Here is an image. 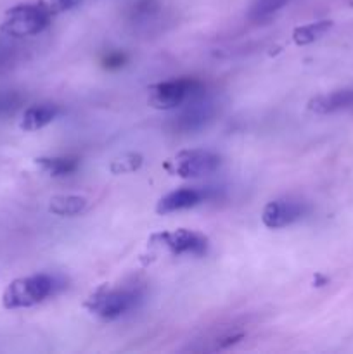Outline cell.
Instances as JSON below:
<instances>
[{"label": "cell", "mask_w": 353, "mask_h": 354, "mask_svg": "<svg viewBox=\"0 0 353 354\" xmlns=\"http://www.w3.org/2000/svg\"><path fill=\"white\" fill-rule=\"evenodd\" d=\"M332 28V21H317V23L305 24V26L294 28L293 40L296 45H308L317 41L318 38L324 37Z\"/></svg>", "instance_id": "cell-14"}, {"label": "cell", "mask_w": 353, "mask_h": 354, "mask_svg": "<svg viewBox=\"0 0 353 354\" xmlns=\"http://www.w3.org/2000/svg\"><path fill=\"white\" fill-rule=\"evenodd\" d=\"M152 244H159L168 249L172 254H190L203 256L208 249V239L197 232L180 228L176 232H165V234H156L151 237Z\"/></svg>", "instance_id": "cell-7"}, {"label": "cell", "mask_w": 353, "mask_h": 354, "mask_svg": "<svg viewBox=\"0 0 353 354\" xmlns=\"http://www.w3.org/2000/svg\"><path fill=\"white\" fill-rule=\"evenodd\" d=\"M37 165L44 169L47 175L54 178L68 176L80 168V159L71 156H57V158H38Z\"/></svg>", "instance_id": "cell-12"}, {"label": "cell", "mask_w": 353, "mask_h": 354, "mask_svg": "<svg viewBox=\"0 0 353 354\" xmlns=\"http://www.w3.org/2000/svg\"><path fill=\"white\" fill-rule=\"evenodd\" d=\"M21 104V95L16 92L0 93V116L16 111Z\"/></svg>", "instance_id": "cell-17"}, {"label": "cell", "mask_w": 353, "mask_h": 354, "mask_svg": "<svg viewBox=\"0 0 353 354\" xmlns=\"http://www.w3.org/2000/svg\"><path fill=\"white\" fill-rule=\"evenodd\" d=\"M325 282H327V280H325V279H324V277L317 275V282H315V286H317V287H320V286H322V283H325Z\"/></svg>", "instance_id": "cell-20"}, {"label": "cell", "mask_w": 353, "mask_h": 354, "mask_svg": "<svg viewBox=\"0 0 353 354\" xmlns=\"http://www.w3.org/2000/svg\"><path fill=\"white\" fill-rule=\"evenodd\" d=\"M57 116L59 107L55 104H35L24 111L19 127L24 131H37L52 123Z\"/></svg>", "instance_id": "cell-11"}, {"label": "cell", "mask_w": 353, "mask_h": 354, "mask_svg": "<svg viewBox=\"0 0 353 354\" xmlns=\"http://www.w3.org/2000/svg\"><path fill=\"white\" fill-rule=\"evenodd\" d=\"M52 16L54 14L51 12L45 2L16 6L6 12L2 31L9 37L16 38L33 37V35H38L48 26Z\"/></svg>", "instance_id": "cell-2"}, {"label": "cell", "mask_w": 353, "mask_h": 354, "mask_svg": "<svg viewBox=\"0 0 353 354\" xmlns=\"http://www.w3.org/2000/svg\"><path fill=\"white\" fill-rule=\"evenodd\" d=\"M57 287V280L51 275H45V273L17 279L10 282L3 292L2 304L7 310L35 306V304L44 303L47 297L54 296Z\"/></svg>", "instance_id": "cell-1"}, {"label": "cell", "mask_w": 353, "mask_h": 354, "mask_svg": "<svg viewBox=\"0 0 353 354\" xmlns=\"http://www.w3.org/2000/svg\"><path fill=\"white\" fill-rule=\"evenodd\" d=\"M89 206V201L80 196H57L52 197L48 211L57 216H76Z\"/></svg>", "instance_id": "cell-13"}, {"label": "cell", "mask_w": 353, "mask_h": 354, "mask_svg": "<svg viewBox=\"0 0 353 354\" xmlns=\"http://www.w3.org/2000/svg\"><path fill=\"white\" fill-rule=\"evenodd\" d=\"M220 162V156L215 152L196 149V151H182L173 159H168L165 162V169L180 178H197L217 171Z\"/></svg>", "instance_id": "cell-5"}, {"label": "cell", "mask_w": 353, "mask_h": 354, "mask_svg": "<svg viewBox=\"0 0 353 354\" xmlns=\"http://www.w3.org/2000/svg\"><path fill=\"white\" fill-rule=\"evenodd\" d=\"M353 107V88L336 90V92L318 95L308 102V109L317 114H331L338 111L352 109Z\"/></svg>", "instance_id": "cell-10"}, {"label": "cell", "mask_w": 353, "mask_h": 354, "mask_svg": "<svg viewBox=\"0 0 353 354\" xmlns=\"http://www.w3.org/2000/svg\"><path fill=\"white\" fill-rule=\"evenodd\" d=\"M213 197L211 189H197V187H185V189L173 190V192L166 194L161 197L156 206V211L159 214L175 213L180 209H189V207L197 206V204L204 203L206 199Z\"/></svg>", "instance_id": "cell-9"}, {"label": "cell", "mask_w": 353, "mask_h": 354, "mask_svg": "<svg viewBox=\"0 0 353 354\" xmlns=\"http://www.w3.org/2000/svg\"><path fill=\"white\" fill-rule=\"evenodd\" d=\"M305 206L293 199H277L265 206L262 214V221L266 228H284L287 225H293L294 221L301 220L305 214Z\"/></svg>", "instance_id": "cell-8"}, {"label": "cell", "mask_w": 353, "mask_h": 354, "mask_svg": "<svg viewBox=\"0 0 353 354\" xmlns=\"http://www.w3.org/2000/svg\"><path fill=\"white\" fill-rule=\"evenodd\" d=\"M45 3H47V7L51 9L52 14H57L66 9H71L76 3V0H45Z\"/></svg>", "instance_id": "cell-18"}, {"label": "cell", "mask_w": 353, "mask_h": 354, "mask_svg": "<svg viewBox=\"0 0 353 354\" xmlns=\"http://www.w3.org/2000/svg\"><path fill=\"white\" fill-rule=\"evenodd\" d=\"M291 0H255L249 9V19L255 23H262V21L270 19L273 14L279 12L282 7H286Z\"/></svg>", "instance_id": "cell-15"}, {"label": "cell", "mask_w": 353, "mask_h": 354, "mask_svg": "<svg viewBox=\"0 0 353 354\" xmlns=\"http://www.w3.org/2000/svg\"><path fill=\"white\" fill-rule=\"evenodd\" d=\"M183 106L185 107L180 111L179 116L173 118V130L179 133H194V131L203 130L208 123L213 121L217 114V104L204 97V92L190 99Z\"/></svg>", "instance_id": "cell-6"}, {"label": "cell", "mask_w": 353, "mask_h": 354, "mask_svg": "<svg viewBox=\"0 0 353 354\" xmlns=\"http://www.w3.org/2000/svg\"><path fill=\"white\" fill-rule=\"evenodd\" d=\"M203 93V83L194 78H175L156 83L149 88V106L154 109H176Z\"/></svg>", "instance_id": "cell-3"}, {"label": "cell", "mask_w": 353, "mask_h": 354, "mask_svg": "<svg viewBox=\"0 0 353 354\" xmlns=\"http://www.w3.org/2000/svg\"><path fill=\"white\" fill-rule=\"evenodd\" d=\"M142 162H144V158L141 154H137V152H128V154H123L111 161L109 171L113 175H125V173L137 171L142 166Z\"/></svg>", "instance_id": "cell-16"}, {"label": "cell", "mask_w": 353, "mask_h": 354, "mask_svg": "<svg viewBox=\"0 0 353 354\" xmlns=\"http://www.w3.org/2000/svg\"><path fill=\"white\" fill-rule=\"evenodd\" d=\"M106 62L109 66H121V62H123V55L114 54V55H111V57H107Z\"/></svg>", "instance_id": "cell-19"}, {"label": "cell", "mask_w": 353, "mask_h": 354, "mask_svg": "<svg viewBox=\"0 0 353 354\" xmlns=\"http://www.w3.org/2000/svg\"><path fill=\"white\" fill-rule=\"evenodd\" d=\"M141 303V294L134 289H114V290H99L93 294L85 306L90 313L104 320H116L125 313L137 308Z\"/></svg>", "instance_id": "cell-4"}]
</instances>
